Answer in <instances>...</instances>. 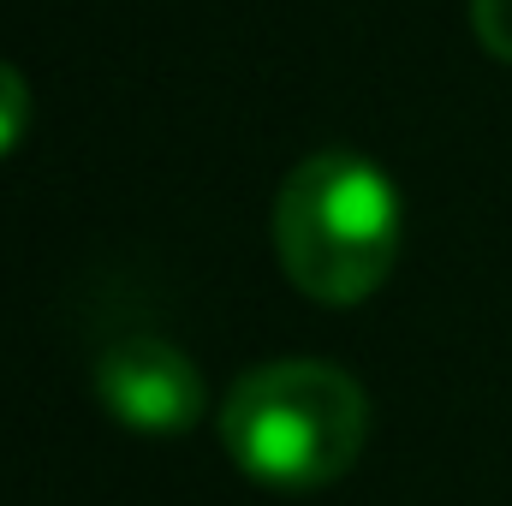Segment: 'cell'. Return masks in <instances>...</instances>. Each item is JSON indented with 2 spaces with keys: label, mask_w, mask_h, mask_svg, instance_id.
<instances>
[{
  "label": "cell",
  "mask_w": 512,
  "mask_h": 506,
  "mask_svg": "<svg viewBox=\"0 0 512 506\" xmlns=\"http://www.w3.org/2000/svg\"><path fill=\"white\" fill-rule=\"evenodd\" d=\"M405 203L382 167L352 149L298 161L274 197V251L316 304H364L399 256Z\"/></svg>",
  "instance_id": "1"
},
{
  "label": "cell",
  "mask_w": 512,
  "mask_h": 506,
  "mask_svg": "<svg viewBox=\"0 0 512 506\" xmlns=\"http://www.w3.org/2000/svg\"><path fill=\"white\" fill-rule=\"evenodd\" d=\"M370 435V399L340 364L280 358L233 381L221 405V441L233 465L280 495L340 483Z\"/></svg>",
  "instance_id": "2"
},
{
  "label": "cell",
  "mask_w": 512,
  "mask_h": 506,
  "mask_svg": "<svg viewBox=\"0 0 512 506\" xmlns=\"http://www.w3.org/2000/svg\"><path fill=\"white\" fill-rule=\"evenodd\" d=\"M96 399L108 405L114 423H126L137 435H179L209 411L197 364L161 334L114 340L96 364Z\"/></svg>",
  "instance_id": "3"
},
{
  "label": "cell",
  "mask_w": 512,
  "mask_h": 506,
  "mask_svg": "<svg viewBox=\"0 0 512 506\" xmlns=\"http://www.w3.org/2000/svg\"><path fill=\"white\" fill-rule=\"evenodd\" d=\"M24 131H30V84L12 60H0V161L24 143Z\"/></svg>",
  "instance_id": "4"
},
{
  "label": "cell",
  "mask_w": 512,
  "mask_h": 506,
  "mask_svg": "<svg viewBox=\"0 0 512 506\" xmlns=\"http://www.w3.org/2000/svg\"><path fill=\"white\" fill-rule=\"evenodd\" d=\"M471 30L495 60L512 66V0H471Z\"/></svg>",
  "instance_id": "5"
}]
</instances>
